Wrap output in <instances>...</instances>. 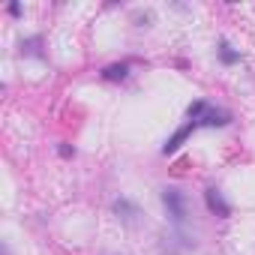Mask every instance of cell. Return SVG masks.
<instances>
[{
  "mask_svg": "<svg viewBox=\"0 0 255 255\" xmlns=\"http://www.w3.org/2000/svg\"><path fill=\"white\" fill-rule=\"evenodd\" d=\"M60 156H66V159H69V156H75V150L69 147V144H60Z\"/></svg>",
  "mask_w": 255,
  "mask_h": 255,
  "instance_id": "cell-10",
  "label": "cell"
},
{
  "mask_svg": "<svg viewBox=\"0 0 255 255\" xmlns=\"http://www.w3.org/2000/svg\"><path fill=\"white\" fill-rule=\"evenodd\" d=\"M126 72H129L126 63H114V66H105V69H102V78H105V81H123Z\"/></svg>",
  "mask_w": 255,
  "mask_h": 255,
  "instance_id": "cell-5",
  "label": "cell"
},
{
  "mask_svg": "<svg viewBox=\"0 0 255 255\" xmlns=\"http://www.w3.org/2000/svg\"><path fill=\"white\" fill-rule=\"evenodd\" d=\"M204 105H207L204 99H198V102H192V105L186 108V117H189V120H195V117H198V114H201V108H204Z\"/></svg>",
  "mask_w": 255,
  "mask_h": 255,
  "instance_id": "cell-9",
  "label": "cell"
},
{
  "mask_svg": "<svg viewBox=\"0 0 255 255\" xmlns=\"http://www.w3.org/2000/svg\"><path fill=\"white\" fill-rule=\"evenodd\" d=\"M219 60L231 66V63H237V60H240V54H237V51H231V45H228V42H219Z\"/></svg>",
  "mask_w": 255,
  "mask_h": 255,
  "instance_id": "cell-7",
  "label": "cell"
},
{
  "mask_svg": "<svg viewBox=\"0 0 255 255\" xmlns=\"http://www.w3.org/2000/svg\"><path fill=\"white\" fill-rule=\"evenodd\" d=\"M204 201H207V210H210L213 216H219V219L231 216V204L222 198V192H219L216 186H207V189H204Z\"/></svg>",
  "mask_w": 255,
  "mask_h": 255,
  "instance_id": "cell-3",
  "label": "cell"
},
{
  "mask_svg": "<svg viewBox=\"0 0 255 255\" xmlns=\"http://www.w3.org/2000/svg\"><path fill=\"white\" fill-rule=\"evenodd\" d=\"M162 204H165V213H168V219H171L177 228L186 222V216H189V210H186V195H183L177 186H165V189H162Z\"/></svg>",
  "mask_w": 255,
  "mask_h": 255,
  "instance_id": "cell-1",
  "label": "cell"
},
{
  "mask_svg": "<svg viewBox=\"0 0 255 255\" xmlns=\"http://www.w3.org/2000/svg\"><path fill=\"white\" fill-rule=\"evenodd\" d=\"M195 126H228L231 123V114L222 111V108H213V105H204L201 114L192 120Z\"/></svg>",
  "mask_w": 255,
  "mask_h": 255,
  "instance_id": "cell-2",
  "label": "cell"
},
{
  "mask_svg": "<svg viewBox=\"0 0 255 255\" xmlns=\"http://www.w3.org/2000/svg\"><path fill=\"white\" fill-rule=\"evenodd\" d=\"M114 213H120L123 219H135L138 216V207L132 201H126V198H117V201H114Z\"/></svg>",
  "mask_w": 255,
  "mask_h": 255,
  "instance_id": "cell-6",
  "label": "cell"
},
{
  "mask_svg": "<svg viewBox=\"0 0 255 255\" xmlns=\"http://www.w3.org/2000/svg\"><path fill=\"white\" fill-rule=\"evenodd\" d=\"M9 15H21V3H9Z\"/></svg>",
  "mask_w": 255,
  "mask_h": 255,
  "instance_id": "cell-11",
  "label": "cell"
},
{
  "mask_svg": "<svg viewBox=\"0 0 255 255\" xmlns=\"http://www.w3.org/2000/svg\"><path fill=\"white\" fill-rule=\"evenodd\" d=\"M39 45H42V39L39 36H33V39H27V42H21V54H39Z\"/></svg>",
  "mask_w": 255,
  "mask_h": 255,
  "instance_id": "cell-8",
  "label": "cell"
},
{
  "mask_svg": "<svg viewBox=\"0 0 255 255\" xmlns=\"http://www.w3.org/2000/svg\"><path fill=\"white\" fill-rule=\"evenodd\" d=\"M195 129H198V126H195L192 120H189L186 126H180V129H177V132L168 138V141H165V147H162V156H171V153H177V150L183 147V141H186V138H189Z\"/></svg>",
  "mask_w": 255,
  "mask_h": 255,
  "instance_id": "cell-4",
  "label": "cell"
}]
</instances>
